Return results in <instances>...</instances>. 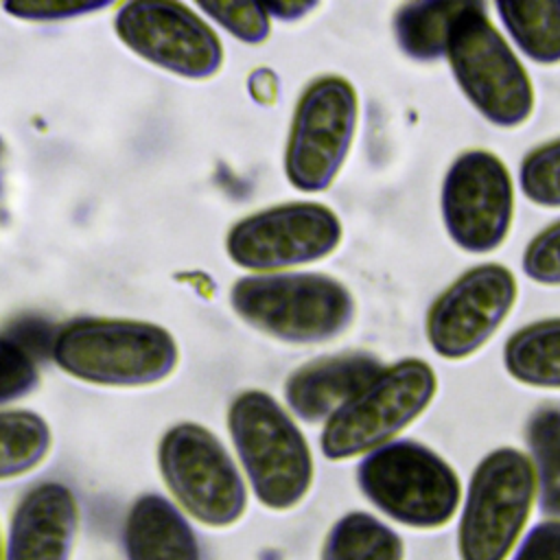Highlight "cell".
<instances>
[{
  "label": "cell",
  "instance_id": "1",
  "mask_svg": "<svg viewBox=\"0 0 560 560\" xmlns=\"http://www.w3.org/2000/svg\"><path fill=\"white\" fill-rule=\"evenodd\" d=\"M444 59L455 85L486 122L516 129L529 120L536 105L532 77L483 2H462Z\"/></svg>",
  "mask_w": 560,
  "mask_h": 560
},
{
  "label": "cell",
  "instance_id": "2",
  "mask_svg": "<svg viewBox=\"0 0 560 560\" xmlns=\"http://www.w3.org/2000/svg\"><path fill=\"white\" fill-rule=\"evenodd\" d=\"M55 363L70 376L107 387H140L166 378L177 365V343L158 324L79 317L50 339Z\"/></svg>",
  "mask_w": 560,
  "mask_h": 560
},
{
  "label": "cell",
  "instance_id": "3",
  "mask_svg": "<svg viewBox=\"0 0 560 560\" xmlns=\"http://www.w3.org/2000/svg\"><path fill=\"white\" fill-rule=\"evenodd\" d=\"M228 429L254 490L269 510L295 508L313 483V455L284 407L260 389L238 394L228 409Z\"/></svg>",
  "mask_w": 560,
  "mask_h": 560
},
{
  "label": "cell",
  "instance_id": "4",
  "mask_svg": "<svg viewBox=\"0 0 560 560\" xmlns=\"http://www.w3.org/2000/svg\"><path fill=\"white\" fill-rule=\"evenodd\" d=\"M357 483L374 508L413 529L448 525L464 497L457 470L431 446L407 438L363 455Z\"/></svg>",
  "mask_w": 560,
  "mask_h": 560
},
{
  "label": "cell",
  "instance_id": "5",
  "mask_svg": "<svg viewBox=\"0 0 560 560\" xmlns=\"http://www.w3.org/2000/svg\"><path fill=\"white\" fill-rule=\"evenodd\" d=\"M230 302L249 326L289 343L330 341L354 319L350 289L326 273L247 276L232 287Z\"/></svg>",
  "mask_w": 560,
  "mask_h": 560
},
{
  "label": "cell",
  "instance_id": "6",
  "mask_svg": "<svg viewBox=\"0 0 560 560\" xmlns=\"http://www.w3.org/2000/svg\"><path fill=\"white\" fill-rule=\"evenodd\" d=\"M438 394L429 361L405 357L383 370L341 405L324 424L319 448L326 459L343 462L394 442L418 420Z\"/></svg>",
  "mask_w": 560,
  "mask_h": 560
},
{
  "label": "cell",
  "instance_id": "7",
  "mask_svg": "<svg viewBox=\"0 0 560 560\" xmlns=\"http://www.w3.org/2000/svg\"><path fill=\"white\" fill-rule=\"evenodd\" d=\"M536 494L529 455L514 446L486 453L472 468L459 505V560H505L523 538Z\"/></svg>",
  "mask_w": 560,
  "mask_h": 560
},
{
  "label": "cell",
  "instance_id": "8",
  "mask_svg": "<svg viewBox=\"0 0 560 560\" xmlns=\"http://www.w3.org/2000/svg\"><path fill=\"white\" fill-rule=\"evenodd\" d=\"M162 479L179 508L208 527L236 523L247 508L245 481L221 440L197 422L171 427L158 446Z\"/></svg>",
  "mask_w": 560,
  "mask_h": 560
},
{
  "label": "cell",
  "instance_id": "9",
  "mask_svg": "<svg viewBox=\"0 0 560 560\" xmlns=\"http://www.w3.org/2000/svg\"><path fill=\"white\" fill-rule=\"evenodd\" d=\"M359 122L354 85L339 74L317 77L302 92L287 138L284 173L293 188L326 190L339 175Z\"/></svg>",
  "mask_w": 560,
  "mask_h": 560
},
{
  "label": "cell",
  "instance_id": "10",
  "mask_svg": "<svg viewBox=\"0 0 560 560\" xmlns=\"http://www.w3.org/2000/svg\"><path fill=\"white\" fill-rule=\"evenodd\" d=\"M440 217L453 245L483 256L499 249L514 221V179L490 149L459 151L440 186Z\"/></svg>",
  "mask_w": 560,
  "mask_h": 560
},
{
  "label": "cell",
  "instance_id": "11",
  "mask_svg": "<svg viewBox=\"0 0 560 560\" xmlns=\"http://www.w3.org/2000/svg\"><path fill=\"white\" fill-rule=\"evenodd\" d=\"M518 298L514 271L501 262H479L451 280L429 304L424 337L446 361L477 354L503 326Z\"/></svg>",
  "mask_w": 560,
  "mask_h": 560
},
{
  "label": "cell",
  "instance_id": "12",
  "mask_svg": "<svg viewBox=\"0 0 560 560\" xmlns=\"http://www.w3.org/2000/svg\"><path fill=\"white\" fill-rule=\"evenodd\" d=\"M343 236L341 219L324 203L291 201L232 225L228 256L252 271H280L330 256Z\"/></svg>",
  "mask_w": 560,
  "mask_h": 560
},
{
  "label": "cell",
  "instance_id": "13",
  "mask_svg": "<svg viewBox=\"0 0 560 560\" xmlns=\"http://www.w3.org/2000/svg\"><path fill=\"white\" fill-rule=\"evenodd\" d=\"M114 28L131 52L184 79H208L223 63L217 33L179 2H125L116 11Z\"/></svg>",
  "mask_w": 560,
  "mask_h": 560
},
{
  "label": "cell",
  "instance_id": "14",
  "mask_svg": "<svg viewBox=\"0 0 560 560\" xmlns=\"http://www.w3.org/2000/svg\"><path fill=\"white\" fill-rule=\"evenodd\" d=\"M79 505L61 481H42L18 501L7 532L4 560H70Z\"/></svg>",
  "mask_w": 560,
  "mask_h": 560
},
{
  "label": "cell",
  "instance_id": "15",
  "mask_svg": "<svg viewBox=\"0 0 560 560\" xmlns=\"http://www.w3.org/2000/svg\"><path fill=\"white\" fill-rule=\"evenodd\" d=\"M383 363L370 352H341L319 357L298 368L284 383L289 409L304 422L328 420L361 387H365Z\"/></svg>",
  "mask_w": 560,
  "mask_h": 560
},
{
  "label": "cell",
  "instance_id": "16",
  "mask_svg": "<svg viewBox=\"0 0 560 560\" xmlns=\"http://www.w3.org/2000/svg\"><path fill=\"white\" fill-rule=\"evenodd\" d=\"M127 560H201L197 534L184 512L158 492L140 494L122 525Z\"/></svg>",
  "mask_w": 560,
  "mask_h": 560
},
{
  "label": "cell",
  "instance_id": "17",
  "mask_svg": "<svg viewBox=\"0 0 560 560\" xmlns=\"http://www.w3.org/2000/svg\"><path fill=\"white\" fill-rule=\"evenodd\" d=\"M503 370L521 385L560 389V315L516 328L503 343Z\"/></svg>",
  "mask_w": 560,
  "mask_h": 560
},
{
  "label": "cell",
  "instance_id": "18",
  "mask_svg": "<svg viewBox=\"0 0 560 560\" xmlns=\"http://www.w3.org/2000/svg\"><path fill=\"white\" fill-rule=\"evenodd\" d=\"M492 7L521 55L538 66L560 63V0H497Z\"/></svg>",
  "mask_w": 560,
  "mask_h": 560
},
{
  "label": "cell",
  "instance_id": "19",
  "mask_svg": "<svg viewBox=\"0 0 560 560\" xmlns=\"http://www.w3.org/2000/svg\"><path fill=\"white\" fill-rule=\"evenodd\" d=\"M462 2L416 0L402 2L392 15L398 50L416 63H433L446 55V37Z\"/></svg>",
  "mask_w": 560,
  "mask_h": 560
},
{
  "label": "cell",
  "instance_id": "20",
  "mask_svg": "<svg viewBox=\"0 0 560 560\" xmlns=\"http://www.w3.org/2000/svg\"><path fill=\"white\" fill-rule=\"evenodd\" d=\"M405 542L396 529L370 512H348L339 516L319 551V560H402Z\"/></svg>",
  "mask_w": 560,
  "mask_h": 560
},
{
  "label": "cell",
  "instance_id": "21",
  "mask_svg": "<svg viewBox=\"0 0 560 560\" xmlns=\"http://www.w3.org/2000/svg\"><path fill=\"white\" fill-rule=\"evenodd\" d=\"M525 442L536 472V501L547 518H560V405H538L525 422Z\"/></svg>",
  "mask_w": 560,
  "mask_h": 560
},
{
  "label": "cell",
  "instance_id": "22",
  "mask_svg": "<svg viewBox=\"0 0 560 560\" xmlns=\"http://www.w3.org/2000/svg\"><path fill=\"white\" fill-rule=\"evenodd\" d=\"M52 435L46 420L28 409L0 411V479L33 470L48 455Z\"/></svg>",
  "mask_w": 560,
  "mask_h": 560
},
{
  "label": "cell",
  "instance_id": "23",
  "mask_svg": "<svg viewBox=\"0 0 560 560\" xmlns=\"http://www.w3.org/2000/svg\"><path fill=\"white\" fill-rule=\"evenodd\" d=\"M516 184L534 206L560 208V136L532 147L521 158Z\"/></svg>",
  "mask_w": 560,
  "mask_h": 560
},
{
  "label": "cell",
  "instance_id": "24",
  "mask_svg": "<svg viewBox=\"0 0 560 560\" xmlns=\"http://www.w3.org/2000/svg\"><path fill=\"white\" fill-rule=\"evenodd\" d=\"M37 381L33 348L15 332H0V405L26 396Z\"/></svg>",
  "mask_w": 560,
  "mask_h": 560
},
{
  "label": "cell",
  "instance_id": "25",
  "mask_svg": "<svg viewBox=\"0 0 560 560\" xmlns=\"http://www.w3.org/2000/svg\"><path fill=\"white\" fill-rule=\"evenodd\" d=\"M199 9L219 22L228 33L247 44H260L269 37L271 18L256 2H201Z\"/></svg>",
  "mask_w": 560,
  "mask_h": 560
},
{
  "label": "cell",
  "instance_id": "26",
  "mask_svg": "<svg viewBox=\"0 0 560 560\" xmlns=\"http://www.w3.org/2000/svg\"><path fill=\"white\" fill-rule=\"evenodd\" d=\"M523 273L542 287H560V219L538 230L521 256Z\"/></svg>",
  "mask_w": 560,
  "mask_h": 560
},
{
  "label": "cell",
  "instance_id": "27",
  "mask_svg": "<svg viewBox=\"0 0 560 560\" xmlns=\"http://www.w3.org/2000/svg\"><path fill=\"white\" fill-rule=\"evenodd\" d=\"M512 560H560V518L536 523L518 540Z\"/></svg>",
  "mask_w": 560,
  "mask_h": 560
},
{
  "label": "cell",
  "instance_id": "28",
  "mask_svg": "<svg viewBox=\"0 0 560 560\" xmlns=\"http://www.w3.org/2000/svg\"><path fill=\"white\" fill-rule=\"evenodd\" d=\"M109 2H68V0H44V2H9L4 11L22 20H63L88 11L105 9Z\"/></svg>",
  "mask_w": 560,
  "mask_h": 560
},
{
  "label": "cell",
  "instance_id": "29",
  "mask_svg": "<svg viewBox=\"0 0 560 560\" xmlns=\"http://www.w3.org/2000/svg\"><path fill=\"white\" fill-rule=\"evenodd\" d=\"M265 11L269 13V18H280V20H298L304 18L306 13H311L317 2H271V4H262Z\"/></svg>",
  "mask_w": 560,
  "mask_h": 560
},
{
  "label": "cell",
  "instance_id": "30",
  "mask_svg": "<svg viewBox=\"0 0 560 560\" xmlns=\"http://www.w3.org/2000/svg\"><path fill=\"white\" fill-rule=\"evenodd\" d=\"M0 560H4V558H2V542H0Z\"/></svg>",
  "mask_w": 560,
  "mask_h": 560
}]
</instances>
